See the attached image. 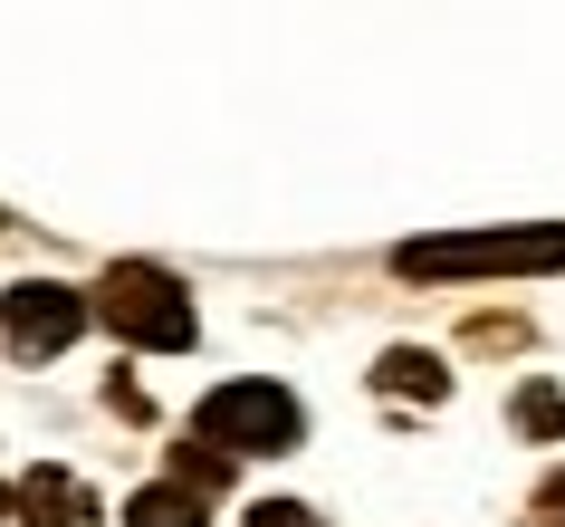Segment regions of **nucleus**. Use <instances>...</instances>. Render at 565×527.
I'll use <instances>...</instances> for the list:
<instances>
[{"instance_id": "1", "label": "nucleus", "mask_w": 565, "mask_h": 527, "mask_svg": "<svg viewBox=\"0 0 565 527\" xmlns=\"http://www.w3.org/2000/svg\"><path fill=\"white\" fill-rule=\"evenodd\" d=\"M393 268H403V278H536V268H565V221L460 231V240H403Z\"/></svg>"}, {"instance_id": "2", "label": "nucleus", "mask_w": 565, "mask_h": 527, "mask_svg": "<svg viewBox=\"0 0 565 527\" xmlns=\"http://www.w3.org/2000/svg\"><path fill=\"white\" fill-rule=\"evenodd\" d=\"M96 317L116 326L125 346H145V355H182L192 336H202L192 297H182L163 268H145V260H116V268H106V288H96Z\"/></svg>"}, {"instance_id": "3", "label": "nucleus", "mask_w": 565, "mask_h": 527, "mask_svg": "<svg viewBox=\"0 0 565 527\" xmlns=\"http://www.w3.org/2000/svg\"><path fill=\"white\" fill-rule=\"evenodd\" d=\"M192 432H211L221 451H288L307 432V412L288 383H221V393H202Z\"/></svg>"}, {"instance_id": "4", "label": "nucleus", "mask_w": 565, "mask_h": 527, "mask_svg": "<svg viewBox=\"0 0 565 527\" xmlns=\"http://www.w3.org/2000/svg\"><path fill=\"white\" fill-rule=\"evenodd\" d=\"M96 317V297L58 288V278H20V288L0 297V336H10V355H58L77 346V326Z\"/></svg>"}, {"instance_id": "5", "label": "nucleus", "mask_w": 565, "mask_h": 527, "mask_svg": "<svg viewBox=\"0 0 565 527\" xmlns=\"http://www.w3.org/2000/svg\"><path fill=\"white\" fill-rule=\"evenodd\" d=\"M87 508H96V498L77 489L67 470H30V479H20V518H30V527H87Z\"/></svg>"}, {"instance_id": "6", "label": "nucleus", "mask_w": 565, "mask_h": 527, "mask_svg": "<svg viewBox=\"0 0 565 527\" xmlns=\"http://www.w3.org/2000/svg\"><path fill=\"white\" fill-rule=\"evenodd\" d=\"M374 383H384V393H403V403H441V393H450L441 355H422V346H393L384 365H374Z\"/></svg>"}, {"instance_id": "7", "label": "nucleus", "mask_w": 565, "mask_h": 527, "mask_svg": "<svg viewBox=\"0 0 565 527\" xmlns=\"http://www.w3.org/2000/svg\"><path fill=\"white\" fill-rule=\"evenodd\" d=\"M125 527H211V518H202V489L192 479H163V489H135Z\"/></svg>"}, {"instance_id": "8", "label": "nucleus", "mask_w": 565, "mask_h": 527, "mask_svg": "<svg viewBox=\"0 0 565 527\" xmlns=\"http://www.w3.org/2000/svg\"><path fill=\"white\" fill-rule=\"evenodd\" d=\"M518 432L565 441V393H556V383H518Z\"/></svg>"}, {"instance_id": "9", "label": "nucleus", "mask_w": 565, "mask_h": 527, "mask_svg": "<svg viewBox=\"0 0 565 527\" xmlns=\"http://www.w3.org/2000/svg\"><path fill=\"white\" fill-rule=\"evenodd\" d=\"M249 527H317V508H298V498H259Z\"/></svg>"}, {"instance_id": "10", "label": "nucleus", "mask_w": 565, "mask_h": 527, "mask_svg": "<svg viewBox=\"0 0 565 527\" xmlns=\"http://www.w3.org/2000/svg\"><path fill=\"white\" fill-rule=\"evenodd\" d=\"M527 527H565V470L536 489V508H527Z\"/></svg>"}, {"instance_id": "11", "label": "nucleus", "mask_w": 565, "mask_h": 527, "mask_svg": "<svg viewBox=\"0 0 565 527\" xmlns=\"http://www.w3.org/2000/svg\"><path fill=\"white\" fill-rule=\"evenodd\" d=\"M10 508H20V498H10V489H0V518H10Z\"/></svg>"}]
</instances>
